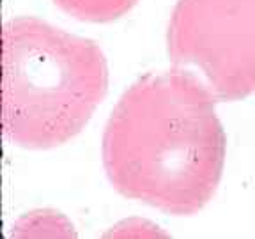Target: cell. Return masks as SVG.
I'll return each mask as SVG.
<instances>
[{"mask_svg":"<svg viewBox=\"0 0 255 239\" xmlns=\"http://www.w3.org/2000/svg\"><path fill=\"white\" fill-rule=\"evenodd\" d=\"M216 103L188 69L136 80L105 127L103 165L114 188L168 215L200 211L218 188L227 152Z\"/></svg>","mask_w":255,"mask_h":239,"instance_id":"1","label":"cell"},{"mask_svg":"<svg viewBox=\"0 0 255 239\" xmlns=\"http://www.w3.org/2000/svg\"><path fill=\"white\" fill-rule=\"evenodd\" d=\"M2 71L4 135L25 149L75 138L108 91L100 44L34 16L5 21Z\"/></svg>","mask_w":255,"mask_h":239,"instance_id":"2","label":"cell"},{"mask_svg":"<svg viewBox=\"0 0 255 239\" xmlns=\"http://www.w3.org/2000/svg\"><path fill=\"white\" fill-rule=\"evenodd\" d=\"M175 68H193L218 101L255 92V0H177L167 32Z\"/></svg>","mask_w":255,"mask_h":239,"instance_id":"3","label":"cell"},{"mask_svg":"<svg viewBox=\"0 0 255 239\" xmlns=\"http://www.w3.org/2000/svg\"><path fill=\"white\" fill-rule=\"evenodd\" d=\"M73 18L92 23H108L131 11L138 0H53Z\"/></svg>","mask_w":255,"mask_h":239,"instance_id":"4","label":"cell"}]
</instances>
